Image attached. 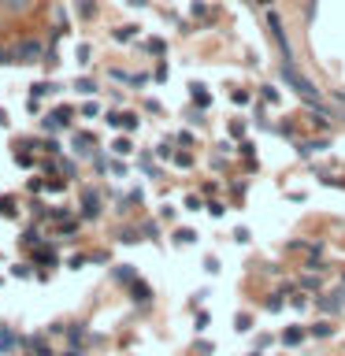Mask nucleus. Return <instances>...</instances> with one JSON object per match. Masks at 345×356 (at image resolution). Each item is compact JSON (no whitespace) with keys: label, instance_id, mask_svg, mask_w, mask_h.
<instances>
[{"label":"nucleus","instance_id":"f257e3e1","mask_svg":"<svg viewBox=\"0 0 345 356\" xmlns=\"http://www.w3.org/2000/svg\"><path fill=\"white\" fill-rule=\"evenodd\" d=\"M282 82H286L293 93H301L304 101H319V89H316V85H312L308 78H304L301 71L293 67V63H282Z\"/></svg>","mask_w":345,"mask_h":356},{"label":"nucleus","instance_id":"f03ea898","mask_svg":"<svg viewBox=\"0 0 345 356\" xmlns=\"http://www.w3.org/2000/svg\"><path fill=\"white\" fill-rule=\"evenodd\" d=\"M45 52H41V45L37 41H23V45H15V52H11V59L15 63H37Z\"/></svg>","mask_w":345,"mask_h":356},{"label":"nucleus","instance_id":"7ed1b4c3","mask_svg":"<svg viewBox=\"0 0 345 356\" xmlns=\"http://www.w3.org/2000/svg\"><path fill=\"white\" fill-rule=\"evenodd\" d=\"M319 308L323 312H338V308H345V289H338V293H327L319 301Z\"/></svg>","mask_w":345,"mask_h":356},{"label":"nucleus","instance_id":"20e7f679","mask_svg":"<svg viewBox=\"0 0 345 356\" xmlns=\"http://www.w3.org/2000/svg\"><path fill=\"white\" fill-rule=\"evenodd\" d=\"M82 201H85V219H97V215H101V197L93 193V189H85Z\"/></svg>","mask_w":345,"mask_h":356},{"label":"nucleus","instance_id":"39448f33","mask_svg":"<svg viewBox=\"0 0 345 356\" xmlns=\"http://www.w3.org/2000/svg\"><path fill=\"white\" fill-rule=\"evenodd\" d=\"M111 127H123V130H137V115H108Z\"/></svg>","mask_w":345,"mask_h":356},{"label":"nucleus","instance_id":"423d86ee","mask_svg":"<svg viewBox=\"0 0 345 356\" xmlns=\"http://www.w3.org/2000/svg\"><path fill=\"white\" fill-rule=\"evenodd\" d=\"M323 149H327V141H308V145H301V156H316Z\"/></svg>","mask_w":345,"mask_h":356},{"label":"nucleus","instance_id":"0eeeda50","mask_svg":"<svg viewBox=\"0 0 345 356\" xmlns=\"http://www.w3.org/2000/svg\"><path fill=\"white\" fill-rule=\"evenodd\" d=\"M208 101H212V97L204 93V85H193V104H197V108H208Z\"/></svg>","mask_w":345,"mask_h":356},{"label":"nucleus","instance_id":"6e6552de","mask_svg":"<svg viewBox=\"0 0 345 356\" xmlns=\"http://www.w3.org/2000/svg\"><path fill=\"white\" fill-rule=\"evenodd\" d=\"M282 341H286V345H301V341H304V331H297V327H293V331L282 334Z\"/></svg>","mask_w":345,"mask_h":356},{"label":"nucleus","instance_id":"1a4fd4ad","mask_svg":"<svg viewBox=\"0 0 345 356\" xmlns=\"http://www.w3.org/2000/svg\"><path fill=\"white\" fill-rule=\"evenodd\" d=\"M0 4H4L8 11H26L30 8V0H0Z\"/></svg>","mask_w":345,"mask_h":356},{"label":"nucleus","instance_id":"9d476101","mask_svg":"<svg viewBox=\"0 0 345 356\" xmlns=\"http://www.w3.org/2000/svg\"><path fill=\"white\" fill-rule=\"evenodd\" d=\"M149 286H145V282H134V301H149Z\"/></svg>","mask_w":345,"mask_h":356},{"label":"nucleus","instance_id":"9b49d317","mask_svg":"<svg viewBox=\"0 0 345 356\" xmlns=\"http://www.w3.org/2000/svg\"><path fill=\"white\" fill-rule=\"evenodd\" d=\"M175 241H178V245H189V241H197V234H193V230H178Z\"/></svg>","mask_w":345,"mask_h":356},{"label":"nucleus","instance_id":"f8f14e48","mask_svg":"<svg viewBox=\"0 0 345 356\" xmlns=\"http://www.w3.org/2000/svg\"><path fill=\"white\" fill-rule=\"evenodd\" d=\"M45 93H56V85H52V82H37L34 85V97H45Z\"/></svg>","mask_w":345,"mask_h":356},{"label":"nucleus","instance_id":"ddd939ff","mask_svg":"<svg viewBox=\"0 0 345 356\" xmlns=\"http://www.w3.org/2000/svg\"><path fill=\"white\" fill-rule=\"evenodd\" d=\"M111 149H115V153H119V156H127V153H130V141H123V137H119V141H115V145H111Z\"/></svg>","mask_w":345,"mask_h":356},{"label":"nucleus","instance_id":"4468645a","mask_svg":"<svg viewBox=\"0 0 345 356\" xmlns=\"http://www.w3.org/2000/svg\"><path fill=\"white\" fill-rule=\"evenodd\" d=\"M312 334H319V338H327V334H330V323H316V327H312Z\"/></svg>","mask_w":345,"mask_h":356},{"label":"nucleus","instance_id":"2eb2a0df","mask_svg":"<svg viewBox=\"0 0 345 356\" xmlns=\"http://www.w3.org/2000/svg\"><path fill=\"white\" fill-rule=\"evenodd\" d=\"M175 163H178V167H189V163H193V156H189V153H178Z\"/></svg>","mask_w":345,"mask_h":356},{"label":"nucleus","instance_id":"dca6fc26","mask_svg":"<svg viewBox=\"0 0 345 356\" xmlns=\"http://www.w3.org/2000/svg\"><path fill=\"white\" fill-rule=\"evenodd\" d=\"M11 275H19V279H26V275H30V267H26V263H15V267H11Z\"/></svg>","mask_w":345,"mask_h":356},{"label":"nucleus","instance_id":"f3484780","mask_svg":"<svg viewBox=\"0 0 345 356\" xmlns=\"http://www.w3.org/2000/svg\"><path fill=\"white\" fill-rule=\"evenodd\" d=\"M11 212V201H8V197H0V215H8Z\"/></svg>","mask_w":345,"mask_h":356},{"label":"nucleus","instance_id":"a211bd4d","mask_svg":"<svg viewBox=\"0 0 345 356\" xmlns=\"http://www.w3.org/2000/svg\"><path fill=\"white\" fill-rule=\"evenodd\" d=\"M0 63H8V52H0Z\"/></svg>","mask_w":345,"mask_h":356},{"label":"nucleus","instance_id":"6ab92c4d","mask_svg":"<svg viewBox=\"0 0 345 356\" xmlns=\"http://www.w3.org/2000/svg\"><path fill=\"white\" fill-rule=\"evenodd\" d=\"M4 123H8V119H4V111H0V127H4Z\"/></svg>","mask_w":345,"mask_h":356},{"label":"nucleus","instance_id":"aec40b11","mask_svg":"<svg viewBox=\"0 0 345 356\" xmlns=\"http://www.w3.org/2000/svg\"><path fill=\"white\" fill-rule=\"evenodd\" d=\"M249 356H260V353H249Z\"/></svg>","mask_w":345,"mask_h":356},{"label":"nucleus","instance_id":"412c9836","mask_svg":"<svg viewBox=\"0 0 345 356\" xmlns=\"http://www.w3.org/2000/svg\"><path fill=\"white\" fill-rule=\"evenodd\" d=\"M264 4H267V0H264Z\"/></svg>","mask_w":345,"mask_h":356}]
</instances>
